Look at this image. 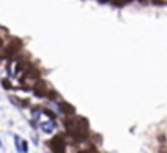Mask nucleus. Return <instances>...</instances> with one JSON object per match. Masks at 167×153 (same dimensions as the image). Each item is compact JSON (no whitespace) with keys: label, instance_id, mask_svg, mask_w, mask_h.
Instances as JSON below:
<instances>
[{"label":"nucleus","instance_id":"f257e3e1","mask_svg":"<svg viewBox=\"0 0 167 153\" xmlns=\"http://www.w3.org/2000/svg\"><path fill=\"white\" fill-rule=\"evenodd\" d=\"M20 49H22V40H20V38H11L8 46L3 51V57L8 58V60H13V58L20 52Z\"/></svg>","mask_w":167,"mask_h":153},{"label":"nucleus","instance_id":"f03ea898","mask_svg":"<svg viewBox=\"0 0 167 153\" xmlns=\"http://www.w3.org/2000/svg\"><path fill=\"white\" fill-rule=\"evenodd\" d=\"M40 77H41V71L38 70V66H35V65H30L27 71L17 77V81H19L22 85H24L27 81H33V84H35L36 81H40Z\"/></svg>","mask_w":167,"mask_h":153},{"label":"nucleus","instance_id":"7ed1b4c3","mask_svg":"<svg viewBox=\"0 0 167 153\" xmlns=\"http://www.w3.org/2000/svg\"><path fill=\"white\" fill-rule=\"evenodd\" d=\"M49 147H51L52 153H65V139L63 136H55L49 140Z\"/></svg>","mask_w":167,"mask_h":153},{"label":"nucleus","instance_id":"20e7f679","mask_svg":"<svg viewBox=\"0 0 167 153\" xmlns=\"http://www.w3.org/2000/svg\"><path fill=\"white\" fill-rule=\"evenodd\" d=\"M30 65H32V63L28 62V57H27V55H25V57L17 58V60H16V68H14V73H13V74L19 77L20 74H24V73L27 71Z\"/></svg>","mask_w":167,"mask_h":153},{"label":"nucleus","instance_id":"39448f33","mask_svg":"<svg viewBox=\"0 0 167 153\" xmlns=\"http://www.w3.org/2000/svg\"><path fill=\"white\" fill-rule=\"evenodd\" d=\"M48 84H46L43 79H40V81H36L33 84V89H32V92L35 93V96H38V98H46V95H48Z\"/></svg>","mask_w":167,"mask_h":153},{"label":"nucleus","instance_id":"423d86ee","mask_svg":"<svg viewBox=\"0 0 167 153\" xmlns=\"http://www.w3.org/2000/svg\"><path fill=\"white\" fill-rule=\"evenodd\" d=\"M55 104H57V107H58V111H60L61 114H65V115H73L74 114V107H73L71 104H68V103H65V101H55Z\"/></svg>","mask_w":167,"mask_h":153},{"label":"nucleus","instance_id":"0eeeda50","mask_svg":"<svg viewBox=\"0 0 167 153\" xmlns=\"http://www.w3.org/2000/svg\"><path fill=\"white\" fill-rule=\"evenodd\" d=\"M41 129H43V131H44V133H52V131H54V129H55V126H57V125H55V120H51V122H44V123H41Z\"/></svg>","mask_w":167,"mask_h":153},{"label":"nucleus","instance_id":"6e6552de","mask_svg":"<svg viewBox=\"0 0 167 153\" xmlns=\"http://www.w3.org/2000/svg\"><path fill=\"white\" fill-rule=\"evenodd\" d=\"M10 99L16 106H19V107H27L28 106V99H19V98H16V96H10Z\"/></svg>","mask_w":167,"mask_h":153},{"label":"nucleus","instance_id":"1a4fd4ad","mask_svg":"<svg viewBox=\"0 0 167 153\" xmlns=\"http://www.w3.org/2000/svg\"><path fill=\"white\" fill-rule=\"evenodd\" d=\"M46 98L51 99V101H57V99H58V95H57V92H55V90L49 89V90H48V95H46Z\"/></svg>","mask_w":167,"mask_h":153},{"label":"nucleus","instance_id":"9d476101","mask_svg":"<svg viewBox=\"0 0 167 153\" xmlns=\"http://www.w3.org/2000/svg\"><path fill=\"white\" fill-rule=\"evenodd\" d=\"M2 87H3L5 90H14V89H13V85H11V82L8 81L7 77H5V79H2Z\"/></svg>","mask_w":167,"mask_h":153},{"label":"nucleus","instance_id":"9b49d317","mask_svg":"<svg viewBox=\"0 0 167 153\" xmlns=\"http://www.w3.org/2000/svg\"><path fill=\"white\" fill-rule=\"evenodd\" d=\"M43 114H44L49 120H55V119H57V115H55L52 111H49V109H43Z\"/></svg>","mask_w":167,"mask_h":153},{"label":"nucleus","instance_id":"f8f14e48","mask_svg":"<svg viewBox=\"0 0 167 153\" xmlns=\"http://www.w3.org/2000/svg\"><path fill=\"white\" fill-rule=\"evenodd\" d=\"M28 152V144L27 140H22V144H20V153H27Z\"/></svg>","mask_w":167,"mask_h":153},{"label":"nucleus","instance_id":"ddd939ff","mask_svg":"<svg viewBox=\"0 0 167 153\" xmlns=\"http://www.w3.org/2000/svg\"><path fill=\"white\" fill-rule=\"evenodd\" d=\"M153 5H159V7H162V5H166V2H164V0H153Z\"/></svg>","mask_w":167,"mask_h":153},{"label":"nucleus","instance_id":"4468645a","mask_svg":"<svg viewBox=\"0 0 167 153\" xmlns=\"http://www.w3.org/2000/svg\"><path fill=\"white\" fill-rule=\"evenodd\" d=\"M81 153H98L95 148H90V150H85V152H81Z\"/></svg>","mask_w":167,"mask_h":153},{"label":"nucleus","instance_id":"2eb2a0df","mask_svg":"<svg viewBox=\"0 0 167 153\" xmlns=\"http://www.w3.org/2000/svg\"><path fill=\"white\" fill-rule=\"evenodd\" d=\"M3 44H5V41H3V38H2V36H0V49H2V48H3Z\"/></svg>","mask_w":167,"mask_h":153},{"label":"nucleus","instance_id":"dca6fc26","mask_svg":"<svg viewBox=\"0 0 167 153\" xmlns=\"http://www.w3.org/2000/svg\"><path fill=\"white\" fill-rule=\"evenodd\" d=\"M139 2H140L142 5H147V3H148V0H139Z\"/></svg>","mask_w":167,"mask_h":153}]
</instances>
